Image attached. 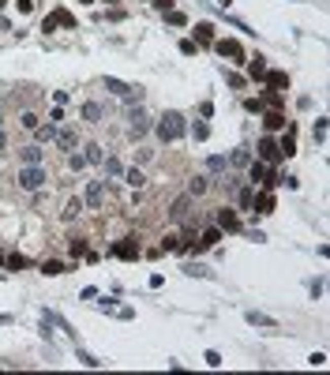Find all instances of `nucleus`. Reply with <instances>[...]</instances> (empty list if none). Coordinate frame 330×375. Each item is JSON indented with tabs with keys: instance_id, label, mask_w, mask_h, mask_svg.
Returning a JSON list of instances; mask_svg holds the SVG:
<instances>
[{
	"instance_id": "obj_1",
	"label": "nucleus",
	"mask_w": 330,
	"mask_h": 375,
	"mask_svg": "<svg viewBox=\"0 0 330 375\" xmlns=\"http://www.w3.org/2000/svg\"><path fill=\"white\" fill-rule=\"evenodd\" d=\"M154 131H158L161 143H177V139L188 135V120H184L180 113H165V117L154 124Z\"/></svg>"
},
{
	"instance_id": "obj_2",
	"label": "nucleus",
	"mask_w": 330,
	"mask_h": 375,
	"mask_svg": "<svg viewBox=\"0 0 330 375\" xmlns=\"http://www.w3.org/2000/svg\"><path fill=\"white\" fill-rule=\"evenodd\" d=\"M15 180H19V188H23V191H38V188L45 184V165H23Z\"/></svg>"
},
{
	"instance_id": "obj_3",
	"label": "nucleus",
	"mask_w": 330,
	"mask_h": 375,
	"mask_svg": "<svg viewBox=\"0 0 330 375\" xmlns=\"http://www.w3.org/2000/svg\"><path fill=\"white\" fill-rule=\"evenodd\" d=\"M105 90H113L116 98H124V101H139L143 98V86H131L124 79H113V75H105Z\"/></svg>"
},
{
	"instance_id": "obj_4",
	"label": "nucleus",
	"mask_w": 330,
	"mask_h": 375,
	"mask_svg": "<svg viewBox=\"0 0 330 375\" xmlns=\"http://www.w3.org/2000/svg\"><path fill=\"white\" fill-rule=\"evenodd\" d=\"M109 255H116V259H139L143 248H139V240H135V236H128V240H120V244H113Z\"/></svg>"
},
{
	"instance_id": "obj_5",
	"label": "nucleus",
	"mask_w": 330,
	"mask_h": 375,
	"mask_svg": "<svg viewBox=\"0 0 330 375\" xmlns=\"http://www.w3.org/2000/svg\"><path fill=\"white\" fill-rule=\"evenodd\" d=\"M259 158H263L267 165L281 161V158H285V154H281V143H278V139H270V135H263V143H259Z\"/></svg>"
},
{
	"instance_id": "obj_6",
	"label": "nucleus",
	"mask_w": 330,
	"mask_h": 375,
	"mask_svg": "<svg viewBox=\"0 0 330 375\" xmlns=\"http://www.w3.org/2000/svg\"><path fill=\"white\" fill-rule=\"evenodd\" d=\"M128 120H131V124H128V135H131V139H143V135L150 131V117H147L143 109H135Z\"/></svg>"
},
{
	"instance_id": "obj_7",
	"label": "nucleus",
	"mask_w": 330,
	"mask_h": 375,
	"mask_svg": "<svg viewBox=\"0 0 330 375\" xmlns=\"http://www.w3.org/2000/svg\"><path fill=\"white\" fill-rule=\"evenodd\" d=\"M214 49L221 56H233V60H244V49H240V42H233V38H221V42H214Z\"/></svg>"
},
{
	"instance_id": "obj_8",
	"label": "nucleus",
	"mask_w": 330,
	"mask_h": 375,
	"mask_svg": "<svg viewBox=\"0 0 330 375\" xmlns=\"http://www.w3.org/2000/svg\"><path fill=\"white\" fill-rule=\"evenodd\" d=\"M102 199H105V184H102V180H90V184H86L83 203H86V207H102Z\"/></svg>"
},
{
	"instance_id": "obj_9",
	"label": "nucleus",
	"mask_w": 330,
	"mask_h": 375,
	"mask_svg": "<svg viewBox=\"0 0 330 375\" xmlns=\"http://www.w3.org/2000/svg\"><path fill=\"white\" fill-rule=\"evenodd\" d=\"M244 319H248L251 326H267V330H274V326H278L274 315H263V312H255V308H251V312H244Z\"/></svg>"
},
{
	"instance_id": "obj_10",
	"label": "nucleus",
	"mask_w": 330,
	"mask_h": 375,
	"mask_svg": "<svg viewBox=\"0 0 330 375\" xmlns=\"http://www.w3.org/2000/svg\"><path fill=\"white\" fill-rule=\"evenodd\" d=\"M218 229H229V233H237V229H240V218L233 214V210H218Z\"/></svg>"
},
{
	"instance_id": "obj_11",
	"label": "nucleus",
	"mask_w": 330,
	"mask_h": 375,
	"mask_svg": "<svg viewBox=\"0 0 330 375\" xmlns=\"http://www.w3.org/2000/svg\"><path fill=\"white\" fill-rule=\"evenodd\" d=\"M53 26H75V19H72V15H68L64 8H60V12H53L49 19H45V30H53Z\"/></svg>"
},
{
	"instance_id": "obj_12",
	"label": "nucleus",
	"mask_w": 330,
	"mask_h": 375,
	"mask_svg": "<svg viewBox=\"0 0 330 375\" xmlns=\"http://www.w3.org/2000/svg\"><path fill=\"white\" fill-rule=\"evenodd\" d=\"M56 143H60V150L72 154V150H75V143H79V135H75L72 128H60V131H56Z\"/></svg>"
},
{
	"instance_id": "obj_13",
	"label": "nucleus",
	"mask_w": 330,
	"mask_h": 375,
	"mask_svg": "<svg viewBox=\"0 0 330 375\" xmlns=\"http://www.w3.org/2000/svg\"><path fill=\"white\" fill-rule=\"evenodd\" d=\"M19 158H23V165H42L45 154H42V147H23V150H19Z\"/></svg>"
},
{
	"instance_id": "obj_14",
	"label": "nucleus",
	"mask_w": 330,
	"mask_h": 375,
	"mask_svg": "<svg viewBox=\"0 0 330 375\" xmlns=\"http://www.w3.org/2000/svg\"><path fill=\"white\" fill-rule=\"evenodd\" d=\"M218 240H221V229H207V233H203V236L195 240V248H199V252H203V248H214Z\"/></svg>"
},
{
	"instance_id": "obj_15",
	"label": "nucleus",
	"mask_w": 330,
	"mask_h": 375,
	"mask_svg": "<svg viewBox=\"0 0 330 375\" xmlns=\"http://www.w3.org/2000/svg\"><path fill=\"white\" fill-rule=\"evenodd\" d=\"M251 203L259 207V214H270V210H274V195H270V191H259V195L251 199Z\"/></svg>"
},
{
	"instance_id": "obj_16",
	"label": "nucleus",
	"mask_w": 330,
	"mask_h": 375,
	"mask_svg": "<svg viewBox=\"0 0 330 375\" xmlns=\"http://www.w3.org/2000/svg\"><path fill=\"white\" fill-rule=\"evenodd\" d=\"M188 203H191V195H188V191H184V195H180V199H173V207H169V214H173V218H184V214H188Z\"/></svg>"
},
{
	"instance_id": "obj_17",
	"label": "nucleus",
	"mask_w": 330,
	"mask_h": 375,
	"mask_svg": "<svg viewBox=\"0 0 330 375\" xmlns=\"http://www.w3.org/2000/svg\"><path fill=\"white\" fill-rule=\"evenodd\" d=\"M83 120L102 124V105H98V101H86V105H83Z\"/></svg>"
},
{
	"instance_id": "obj_18",
	"label": "nucleus",
	"mask_w": 330,
	"mask_h": 375,
	"mask_svg": "<svg viewBox=\"0 0 330 375\" xmlns=\"http://www.w3.org/2000/svg\"><path fill=\"white\" fill-rule=\"evenodd\" d=\"M207 180H210V177H191V180H188V195H191V199H195V195H203V191L210 188Z\"/></svg>"
},
{
	"instance_id": "obj_19",
	"label": "nucleus",
	"mask_w": 330,
	"mask_h": 375,
	"mask_svg": "<svg viewBox=\"0 0 330 375\" xmlns=\"http://www.w3.org/2000/svg\"><path fill=\"white\" fill-rule=\"evenodd\" d=\"M195 38H199L203 45H210V42H214V23H199L195 26Z\"/></svg>"
},
{
	"instance_id": "obj_20",
	"label": "nucleus",
	"mask_w": 330,
	"mask_h": 375,
	"mask_svg": "<svg viewBox=\"0 0 330 375\" xmlns=\"http://www.w3.org/2000/svg\"><path fill=\"white\" fill-rule=\"evenodd\" d=\"M263 124H267V131H281L285 128V117H281V113H267Z\"/></svg>"
},
{
	"instance_id": "obj_21",
	"label": "nucleus",
	"mask_w": 330,
	"mask_h": 375,
	"mask_svg": "<svg viewBox=\"0 0 330 375\" xmlns=\"http://www.w3.org/2000/svg\"><path fill=\"white\" fill-rule=\"evenodd\" d=\"M263 79H267L270 86H274V90H281V86H289V75H285V72H267Z\"/></svg>"
},
{
	"instance_id": "obj_22",
	"label": "nucleus",
	"mask_w": 330,
	"mask_h": 375,
	"mask_svg": "<svg viewBox=\"0 0 330 375\" xmlns=\"http://www.w3.org/2000/svg\"><path fill=\"white\" fill-rule=\"evenodd\" d=\"M83 158H86V165H102V158H105V154H102V147H98V143H90Z\"/></svg>"
},
{
	"instance_id": "obj_23",
	"label": "nucleus",
	"mask_w": 330,
	"mask_h": 375,
	"mask_svg": "<svg viewBox=\"0 0 330 375\" xmlns=\"http://www.w3.org/2000/svg\"><path fill=\"white\" fill-rule=\"evenodd\" d=\"M120 177H124V180H128V184H131V188H143V184H147V177H143V173H139V169H124V173H120Z\"/></svg>"
},
{
	"instance_id": "obj_24",
	"label": "nucleus",
	"mask_w": 330,
	"mask_h": 375,
	"mask_svg": "<svg viewBox=\"0 0 330 375\" xmlns=\"http://www.w3.org/2000/svg\"><path fill=\"white\" fill-rule=\"evenodd\" d=\"M34 131H38V139H42V143H53V139H56V124H45V128L38 124Z\"/></svg>"
},
{
	"instance_id": "obj_25",
	"label": "nucleus",
	"mask_w": 330,
	"mask_h": 375,
	"mask_svg": "<svg viewBox=\"0 0 330 375\" xmlns=\"http://www.w3.org/2000/svg\"><path fill=\"white\" fill-rule=\"evenodd\" d=\"M102 165H105V177H120V173H124V165L116 158H102Z\"/></svg>"
},
{
	"instance_id": "obj_26",
	"label": "nucleus",
	"mask_w": 330,
	"mask_h": 375,
	"mask_svg": "<svg viewBox=\"0 0 330 375\" xmlns=\"http://www.w3.org/2000/svg\"><path fill=\"white\" fill-rule=\"evenodd\" d=\"M248 72H251V79H263V75H267V64H263V56H255V60L248 64Z\"/></svg>"
},
{
	"instance_id": "obj_27",
	"label": "nucleus",
	"mask_w": 330,
	"mask_h": 375,
	"mask_svg": "<svg viewBox=\"0 0 330 375\" xmlns=\"http://www.w3.org/2000/svg\"><path fill=\"white\" fill-rule=\"evenodd\" d=\"M83 199H68V207H64V218H75V214H83Z\"/></svg>"
},
{
	"instance_id": "obj_28",
	"label": "nucleus",
	"mask_w": 330,
	"mask_h": 375,
	"mask_svg": "<svg viewBox=\"0 0 330 375\" xmlns=\"http://www.w3.org/2000/svg\"><path fill=\"white\" fill-rule=\"evenodd\" d=\"M225 165H229V161L221 158V154H210V158H207V169H210V173H221Z\"/></svg>"
},
{
	"instance_id": "obj_29",
	"label": "nucleus",
	"mask_w": 330,
	"mask_h": 375,
	"mask_svg": "<svg viewBox=\"0 0 330 375\" xmlns=\"http://www.w3.org/2000/svg\"><path fill=\"white\" fill-rule=\"evenodd\" d=\"M42 274H49V278L64 274V263H56V259H49V263H42Z\"/></svg>"
},
{
	"instance_id": "obj_30",
	"label": "nucleus",
	"mask_w": 330,
	"mask_h": 375,
	"mask_svg": "<svg viewBox=\"0 0 330 375\" xmlns=\"http://www.w3.org/2000/svg\"><path fill=\"white\" fill-rule=\"evenodd\" d=\"M203 360H207L210 368H221V364H225V360H221V353H218V349H207V353H203Z\"/></svg>"
},
{
	"instance_id": "obj_31",
	"label": "nucleus",
	"mask_w": 330,
	"mask_h": 375,
	"mask_svg": "<svg viewBox=\"0 0 330 375\" xmlns=\"http://www.w3.org/2000/svg\"><path fill=\"white\" fill-rule=\"evenodd\" d=\"M184 274H188V278H210V270H207V266H199V263L184 266Z\"/></svg>"
},
{
	"instance_id": "obj_32",
	"label": "nucleus",
	"mask_w": 330,
	"mask_h": 375,
	"mask_svg": "<svg viewBox=\"0 0 330 375\" xmlns=\"http://www.w3.org/2000/svg\"><path fill=\"white\" fill-rule=\"evenodd\" d=\"M229 161H233V165H248V161H251V154L240 147V150H233V158H229Z\"/></svg>"
},
{
	"instance_id": "obj_33",
	"label": "nucleus",
	"mask_w": 330,
	"mask_h": 375,
	"mask_svg": "<svg viewBox=\"0 0 330 375\" xmlns=\"http://www.w3.org/2000/svg\"><path fill=\"white\" fill-rule=\"evenodd\" d=\"M79 360L86 364V368H102V364H105V360H98V357H94V353H83V349H79Z\"/></svg>"
},
{
	"instance_id": "obj_34",
	"label": "nucleus",
	"mask_w": 330,
	"mask_h": 375,
	"mask_svg": "<svg viewBox=\"0 0 330 375\" xmlns=\"http://www.w3.org/2000/svg\"><path fill=\"white\" fill-rule=\"evenodd\" d=\"M68 252H72L75 259H79V255H86V240H72V244H68Z\"/></svg>"
},
{
	"instance_id": "obj_35",
	"label": "nucleus",
	"mask_w": 330,
	"mask_h": 375,
	"mask_svg": "<svg viewBox=\"0 0 330 375\" xmlns=\"http://www.w3.org/2000/svg\"><path fill=\"white\" fill-rule=\"evenodd\" d=\"M19 124H23L26 131H34V128H38V117H34V113H23V117H19Z\"/></svg>"
},
{
	"instance_id": "obj_36",
	"label": "nucleus",
	"mask_w": 330,
	"mask_h": 375,
	"mask_svg": "<svg viewBox=\"0 0 330 375\" xmlns=\"http://www.w3.org/2000/svg\"><path fill=\"white\" fill-rule=\"evenodd\" d=\"M177 248H180V236H165L161 240V252H177Z\"/></svg>"
},
{
	"instance_id": "obj_37",
	"label": "nucleus",
	"mask_w": 330,
	"mask_h": 375,
	"mask_svg": "<svg viewBox=\"0 0 330 375\" xmlns=\"http://www.w3.org/2000/svg\"><path fill=\"white\" fill-rule=\"evenodd\" d=\"M68 165H72V169H83V165H86V158H83V154H75V150H72V154H68Z\"/></svg>"
},
{
	"instance_id": "obj_38",
	"label": "nucleus",
	"mask_w": 330,
	"mask_h": 375,
	"mask_svg": "<svg viewBox=\"0 0 330 375\" xmlns=\"http://www.w3.org/2000/svg\"><path fill=\"white\" fill-rule=\"evenodd\" d=\"M191 135H195V139L203 143V139H207V135H210V128H207V124H203V120H199V124H195V128H191Z\"/></svg>"
},
{
	"instance_id": "obj_39",
	"label": "nucleus",
	"mask_w": 330,
	"mask_h": 375,
	"mask_svg": "<svg viewBox=\"0 0 330 375\" xmlns=\"http://www.w3.org/2000/svg\"><path fill=\"white\" fill-rule=\"evenodd\" d=\"M19 266H26L23 255H8V270H19Z\"/></svg>"
},
{
	"instance_id": "obj_40",
	"label": "nucleus",
	"mask_w": 330,
	"mask_h": 375,
	"mask_svg": "<svg viewBox=\"0 0 330 375\" xmlns=\"http://www.w3.org/2000/svg\"><path fill=\"white\" fill-rule=\"evenodd\" d=\"M308 364H312V368H323V364H326V353H312V357H308Z\"/></svg>"
},
{
	"instance_id": "obj_41",
	"label": "nucleus",
	"mask_w": 330,
	"mask_h": 375,
	"mask_svg": "<svg viewBox=\"0 0 330 375\" xmlns=\"http://www.w3.org/2000/svg\"><path fill=\"white\" fill-rule=\"evenodd\" d=\"M315 139L326 143V120H315Z\"/></svg>"
},
{
	"instance_id": "obj_42",
	"label": "nucleus",
	"mask_w": 330,
	"mask_h": 375,
	"mask_svg": "<svg viewBox=\"0 0 330 375\" xmlns=\"http://www.w3.org/2000/svg\"><path fill=\"white\" fill-rule=\"evenodd\" d=\"M251 199H255V191H251V188L240 191V207H251Z\"/></svg>"
},
{
	"instance_id": "obj_43",
	"label": "nucleus",
	"mask_w": 330,
	"mask_h": 375,
	"mask_svg": "<svg viewBox=\"0 0 330 375\" xmlns=\"http://www.w3.org/2000/svg\"><path fill=\"white\" fill-rule=\"evenodd\" d=\"M169 23H173V26H184V23H188V19H184L180 12H169Z\"/></svg>"
},
{
	"instance_id": "obj_44",
	"label": "nucleus",
	"mask_w": 330,
	"mask_h": 375,
	"mask_svg": "<svg viewBox=\"0 0 330 375\" xmlns=\"http://www.w3.org/2000/svg\"><path fill=\"white\" fill-rule=\"evenodd\" d=\"M154 4H158L161 12H173V0H154Z\"/></svg>"
},
{
	"instance_id": "obj_45",
	"label": "nucleus",
	"mask_w": 330,
	"mask_h": 375,
	"mask_svg": "<svg viewBox=\"0 0 330 375\" xmlns=\"http://www.w3.org/2000/svg\"><path fill=\"white\" fill-rule=\"evenodd\" d=\"M30 8H34L30 0H19V12H30Z\"/></svg>"
},
{
	"instance_id": "obj_46",
	"label": "nucleus",
	"mask_w": 330,
	"mask_h": 375,
	"mask_svg": "<svg viewBox=\"0 0 330 375\" xmlns=\"http://www.w3.org/2000/svg\"><path fill=\"white\" fill-rule=\"evenodd\" d=\"M8 147V139H4V128H0V150H4Z\"/></svg>"
},
{
	"instance_id": "obj_47",
	"label": "nucleus",
	"mask_w": 330,
	"mask_h": 375,
	"mask_svg": "<svg viewBox=\"0 0 330 375\" xmlns=\"http://www.w3.org/2000/svg\"><path fill=\"white\" fill-rule=\"evenodd\" d=\"M8 323H12V315H0V326H8Z\"/></svg>"
},
{
	"instance_id": "obj_48",
	"label": "nucleus",
	"mask_w": 330,
	"mask_h": 375,
	"mask_svg": "<svg viewBox=\"0 0 330 375\" xmlns=\"http://www.w3.org/2000/svg\"><path fill=\"white\" fill-rule=\"evenodd\" d=\"M83 4H94V0H83Z\"/></svg>"
},
{
	"instance_id": "obj_49",
	"label": "nucleus",
	"mask_w": 330,
	"mask_h": 375,
	"mask_svg": "<svg viewBox=\"0 0 330 375\" xmlns=\"http://www.w3.org/2000/svg\"><path fill=\"white\" fill-rule=\"evenodd\" d=\"M4 4H8V0H0V8H4Z\"/></svg>"
},
{
	"instance_id": "obj_50",
	"label": "nucleus",
	"mask_w": 330,
	"mask_h": 375,
	"mask_svg": "<svg viewBox=\"0 0 330 375\" xmlns=\"http://www.w3.org/2000/svg\"><path fill=\"white\" fill-rule=\"evenodd\" d=\"M0 282H4V274H0Z\"/></svg>"
},
{
	"instance_id": "obj_51",
	"label": "nucleus",
	"mask_w": 330,
	"mask_h": 375,
	"mask_svg": "<svg viewBox=\"0 0 330 375\" xmlns=\"http://www.w3.org/2000/svg\"><path fill=\"white\" fill-rule=\"evenodd\" d=\"M221 4H229V0H221Z\"/></svg>"
}]
</instances>
